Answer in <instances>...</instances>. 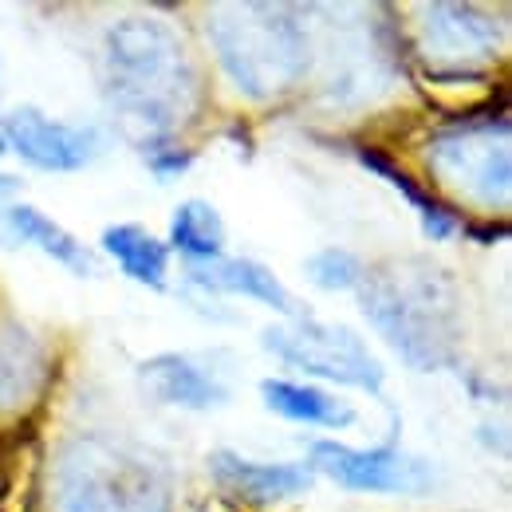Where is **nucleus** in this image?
<instances>
[{
  "instance_id": "nucleus-6",
  "label": "nucleus",
  "mask_w": 512,
  "mask_h": 512,
  "mask_svg": "<svg viewBox=\"0 0 512 512\" xmlns=\"http://www.w3.org/2000/svg\"><path fill=\"white\" fill-rule=\"evenodd\" d=\"M312 461L335 485L355 489V493H410V497H418L434 485V465L430 461L398 453L390 446L351 449L339 446V442H316Z\"/></svg>"
},
{
  "instance_id": "nucleus-1",
  "label": "nucleus",
  "mask_w": 512,
  "mask_h": 512,
  "mask_svg": "<svg viewBox=\"0 0 512 512\" xmlns=\"http://www.w3.org/2000/svg\"><path fill=\"white\" fill-rule=\"evenodd\" d=\"M107 95L146 134L178 127L193 103V67L182 40L162 20L127 16L103 40Z\"/></svg>"
},
{
  "instance_id": "nucleus-14",
  "label": "nucleus",
  "mask_w": 512,
  "mask_h": 512,
  "mask_svg": "<svg viewBox=\"0 0 512 512\" xmlns=\"http://www.w3.org/2000/svg\"><path fill=\"white\" fill-rule=\"evenodd\" d=\"M8 225L16 229L20 241H28V245H36L40 253L60 260L75 276H95V256L83 249V241H75L64 225H56L52 217H44L40 209H32V205H12V209H8Z\"/></svg>"
},
{
  "instance_id": "nucleus-8",
  "label": "nucleus",
  "mask_w": 512,
  "mask_h": 512,
  "mask_svg": "<svg viewBox=\"0 0 512 512\" xmlns=\"http://www.w3.org/2000/svg\"><path fill=\"white\" fill-rule=\"evenodd\" d=\"M4 146H12L36 170L67 174V170H83L99 154V134L91 127L56 123L36 107H16L4 119Z\"/></svg>"
},
{
  "instance_id": "nucleus-11",
  "label": "nucleus",
  "mask_w": 512,
  "mask_h": 512,
  "mask_svg": "<svg viewBox=\"0 0 512 512\" xmlns=\"http://www.w3.org/2000/svg\"><path fill=\"white\" fill-rule=\"evenodd\" d=\"M217 481H225L233 493L249 501H284L304 489H312V469L308 465H268V461H249L229 449L209 457Z\"/></svg>"
},
{
  "instance_id": "nucleus-16",
  "label": "nucleus",
  "mask_w": 512,
  "mask_h": 512,
  "mask_svg": "<svg viewBox=\"0 0 512 512\" xmlns=\"http://www.w3.org/2000/svg\"><path fill=\"white\" fill-rule=\"evenodd\" d=\"M170 245L178 253H186L193 264L201 260H217L225 245V225L217 217V209L209 201H186L178 205L174 221H170Z\"/></svg>"
},
{
  "instance_id": "nucleus-5",
  "label": "nucleus",
  "mask_w": 512,
  "mask_h": 512,
  "mask_svg": "<svg viewBox=\"0 0 512 512\" xmlns=\"http://www.w3.org/2000/svg\"><path fill=\"white\" fill-rule=\"evenodd\" d=\"M264 347L284 359L288 367H300L316 379L343 386H363V390H379L383 386V367L379 359L367 351V343L335 323L304 320L296 316L284 327H268L264 331Z\"/></svg>"
},
{
  "instance_id": "nucleus-18",
  "label": "nucleus",
  "mask_w": 512,
  "mask_h": 512,
  "mask_svg": "<svg viewBox=\"0 0 512 512\" xmlns=\"http://www.w3.org/2000/svg\"><path fill=\"white\" fill-rule=\"evenodd\" d=\"M308 280L323 288V292H343V288H355V284H363V264L355 260V256L347 253V249H323L308 260Z\"/></svg>"
},
{
  "instance_id": "nucleus-12",
  "label": "nucleus",
  "mask_w": 512,
  "mask_h": 512,
  "mask_svg": "<svg viewBox=\"0 0 512 512\" xmlns=\"http://www.w3.org/2000/svg\"><path fill=\"white\" fill-rule=\"evenodd\" d=\"M190 276L205 288H217V292H241V296H253L260 304L284 312V316H296V304L288 296V288L256 260H241V256H217V260H201L190 264Z\"/></svg>"
},
{
  "instance_id": "nucleus-9",
  "label": "nucleus",
  "mask_w": 512,
  "mask_h": 512,
  "mask_svg": "<svg viewBox=\"0 0 512 512\" xmlns=\"http://www.w3.org/2000/svg\"><path fill=\"white\" fill-rule=\"evenodd\" d=\"M138 379L154 402L182 410H217L229 402V386L186 355H154L138 367Z\"/></svg>"
},
{
  "instance_id": "nucleus-19",
  "label": "nucleus",
  "mask_w": 512,
  "mask_h": 512,
  "mask_svg": "<svg viewBox=\"0 0 512 512\" xmlns=\"http://www.w3.org/2000/svg\"><path fill=\"white\" fill-rule=\"evenodd\" d=\"M4 150H8V146H4V123H0V154H4Z\"/></svg>"
},
{
  "instance_id": "nucleus-17",
  "label": "nucleus",
  "mask_w": 512,
  "mask_h": 512,
  "mask_svg": "<svg viewBox=\"0 0 512 512\" xmlns=\"http://www.w3.org/2000/svg\"><path fill=\"white\" fill-rule=\"evenodd\" d=\"M40 379V355L36 343L24 331H8L0 339V402L16 406L32 394V386Z\"/></svg>"
},
{
  "instance_id": "nucleus-7",
  "label": "nucleus",
  "mask_w": 512,
  "mask_h": 512,
  "mask_svg": "<svg viewBox=\"0 0 512 512\" xmlns=\"http://www.w3.org/2000/svg\"><path fill=\"white\" fill-rule=\"evenodd\" d=\"M434 166L449 186L485 201L505 205L509 201V142L505 130L493 138V127L453 130L434 142Z\"/></svg>"
},
{
  "instance_id": "nucleus-10",
  "label": "nucleus",
  "mask_w": 512,
  "mask_h": 512,
  "mask_svg": "<svg viewBox=\"0 0 512 512\" xmlns=\"http://www.w3.org/2000/svg\"><path fill=\"white\" fill-rule=\"evenodd\" d=\"M422 28H426V48L453 64L485 60L497 48V24L473 8L434 4V8H426Z\"/></svg>"
},
{
  "instance_id": "nucleus-3",
  "label": "nucleus",
  "mask_w": 512,
  "mask_h": 512,
  "mask_svg": "<svg viewBox=\"0 0 512 512\" xmlns=\"http://www.w3.org/2000/svg\"><path fill=\"white\" fill-rule=\"evenodd\" d=\"M209 36L225 75L253 99L288 91L308 71V40L300 24L280 8L245 4L217 12Z\"/></svg>"
},
{
  "instance_id": "nucleus-4",
  "label": "nucleus",
  "mask_w": 512,
  "mask_h": 512,
  "mask_svg": "<svg viewBox=\"0 0 512 512\" xmlns=\"http://www.w3.org/2000/svg\"><path fill=\"white\" fill-rule=\"evenodd\" d=\"M363 312L386 343L414 367L438 371L453 351V308L434 272H375L363 276Z\"/></svg>"
},
{
  "instance_id": "nucleus-2",
  "label": "nucleus",
  "mask_w": 512,
  "mask_h": 512,
  "mask_svg": "<svg viewBox=\"0 0 512 512\" xmlns=\"http://www.w3.org/2000/svg\"><path fill=\"white\" fill-rule=\"evenodd\" d=\"M166 505V473L119 442L83 438L67 446L56 465L60 512H166Z\"/></svg>"
},
{
  "instance_id": "nucleus-13",
  "label": "nucleus",
  "mask_w": 512,
  "mask_h": 512,
  "mask_svg": "<svg viewBox=\"0 0 512 512\" xmlns=\"http://www.w3.org/2000/svg\"><path fill=\"white\" fill-rule=\"evenodd\" d=\"M260 394L268 402V410H276L280 418L304 422V426H327V430H343L355 422V406H347L343 398L316 390V386L284 383V379H268L260 383Z\"/></svg>"
},
{
  "instance_id": "nucleus-15",
  "label": "nucleus",
  "mask_w": 512,
  "mask_h": 512,
  "mask_svg": "<svg viewBox=\"0 0 512 512\" xmlns=\"http://www.w3.org/2000/svg\"><path fill=\"white\" fill-rule=\"evenodd\" d=\"M103 249L119 260V268L130 280L146 284V288H166V272H170V253L158 237H150L138 225H111L103 233Z\"/></svg>"
}]
</instances>
